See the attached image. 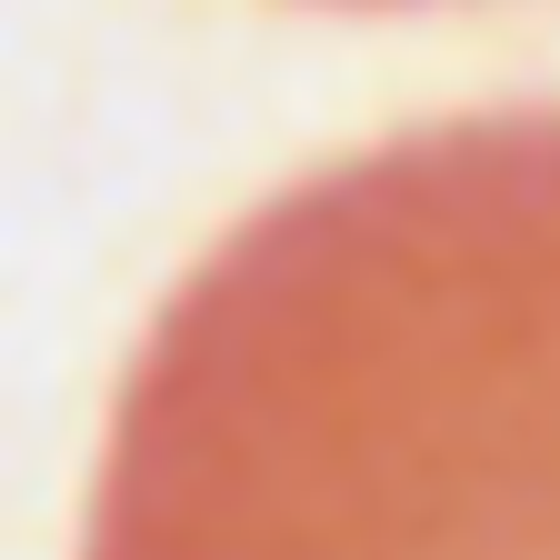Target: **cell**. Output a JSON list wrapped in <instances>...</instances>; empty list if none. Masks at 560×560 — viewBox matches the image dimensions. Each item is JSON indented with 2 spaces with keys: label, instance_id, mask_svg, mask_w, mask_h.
Returning a JSON list of instances; mask_svg holds the SVG:
<instances>
[{
  "label": "cell",
  "instance_id": "1",
  "mask_svg": "<svg viewBox=\"0 0 560 560\" xmlns=\"http://www.w3.org/2000/svg\"><path fill=\"white\" fill-rule=\"evenodd\" d=\"M81 560H560V120L241 221L120 381Z\"/></svg>",
  "mask_w": 560,
  "mask_h": 560
}]
</instances>
